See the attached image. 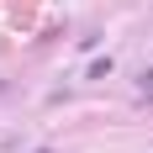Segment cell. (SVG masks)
<instances>
[{
    "mask_svg": "<svg viewBox=\"0 0 153 153\" xmlns=\"http://www.w3.org/2000/svg\"><path fill=\"white\" fill-rule=\"evenodd\" d=\"M143 95H148V100H153V74H143Z\"/></svg>",
    "mask_w": 153,
    "mask_h": 153,
    "instance_id": "obj_1",
    "label": "cell"
},
{
    "mask_svg": "<svg viewBox=\"0 0 153 153\" xmlns=\"http://www.w3.org/2000/svg\"><path fill=\"white\" fill-rule=\"evenodd\" d=\"M0 90H5V79H0Z\"/></svg>",
    "mask_w": 153,
    "mask_h": 153,
    "instance_id": "obj_2",
    "label": "cell"
}]
</instances>
